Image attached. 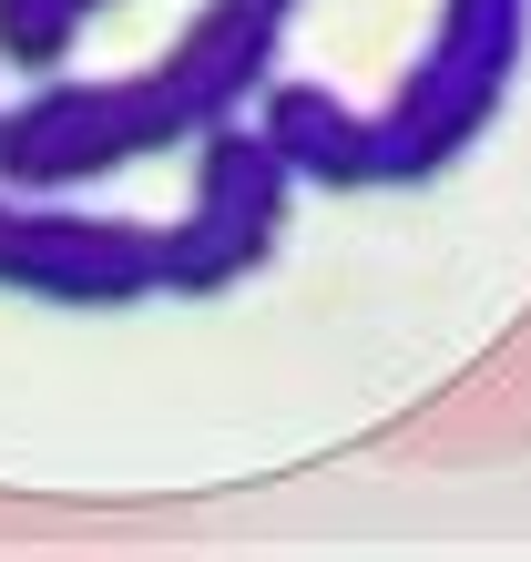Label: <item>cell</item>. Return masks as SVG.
Here are the masks:
<instances>
[{
    "label": "cell",
    "instance_id": "6da1fadb",
    "mask_svg": "<svg viewBox=\"0 0 531 562\" xmlns=\"http://www.w3.org/2000/svg\"><path fill=\"white\" fill-rule=\"evenodd\" d=\"M276 11L256 0H215L184 21V42L133 82H42L31 103L0 113V184L11 194H72L92 175H123L184 134L246 113V92H266L276 72Z\"/></svg>",
    "mask_w": 531,
    "mask_h": 562
},
{
    "label": "cell",
    "instance_id": "7a4b0ae2",
    "mask_svg": "<svg viewBox=\"0 0 531 562\" xmlns=\"http://www.w3.org/2000/svg\"><path fill=\"white\" fill-rule=\"evenodd\" d=\"M521 31H531V0H440L429 52L409 61L398 103L379 113V184L450 175L501 123V92L521 72Z\"/></svg>",
    "mask_w": 531,
    "mask_h": 562
},
{
    "label": "cell",
    "instance_id": "3957f363",
    "mask_svg": "<svg viewBox=\"0 0 531 562\" xmlns=\"http://www.w3.org/2000/svg\"><path fill=\"white\" fill-rule=\"evenodd\" d=\"M296 164L266 144V123H215L194 164V205L163 225V296H225L246 286L286 236Z\"/></svg>",
    "mask_w": 531,
    "mask_h": 562
},
{
    "label": "cell",
    "instance_id": "277c9868",
    "mask_svg": "<svg viewBox=\"0 0 531 562\" xmlns=\"http://www.w3.org/2000/svg\"><path fill=\"white\" fill-rule=\"evenodd\" d=\"M0 286L52 296V307H133V296H163V236L21 194V205H0Z\"/></svg>",
    "mask_w": 531,
    "mask_h": 562
},
{
    "label": "cell",
    "instance_id": "5b68a950",
    "mask_svg": "<svg viewBox=\"0 0 531 562\" xmlns=\"http://www.w3.org/2000/svg\"><path fill=\"white\" fill-rule=\"evenodd\" d=\"M266 144L296 164V184H379V113H348L317 82H266Z\"/></svg>",
    "mask_w": 531,
    "mask_h": 562
},
{
    "label": "cell",
    "instance_id": "8992f818",
    "mask_svg": "<svg viewBox=\"0 0 531 562\" xmlns=\"http://www.w3.org/2000/svg\"><path fill=\"white\" fill-rule=\"evenodd\" d=\"M103 11V0H0V61H21V72H52L61 52L82 42V21Z\"/></svg>",
    "mask_w": 531,
    "mask_h": 562
},
{
    "label": "cell",
    "instance_id": "52a82bcc",
    "mask_svg": "<svg viewBox=\"0 0 531 562\" xmlns=\"http://www.w3.org/2000/svg\"><path fill=\"white\" fill-rule=\"evenodd\" d=\"M256 11H276V21H286V11H296V0H256Z\"/></svg>",
    "mask_w": 531,
    "mask_h": 562
}]
</instances>
